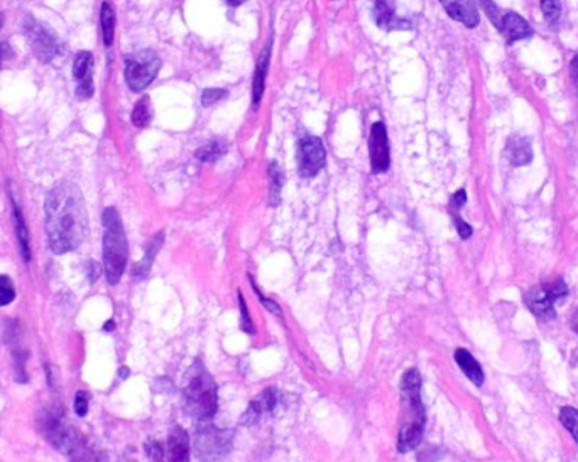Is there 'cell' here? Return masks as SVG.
<instances>
[{"label":"cell","mask_w":578,"mask_h":462,"mask_svg":"<svg viewBox=\"0 0 578 462\" xmlns=\"http://www.w3.org/2000/svg\"><path fill=\"white\" fill-rule=\"evenodd\" d=\"M570 76H572L573 85H575V88L578 90V54L570 63Z\"/></svg>","instance_id":"cell-40"},{"label":"cell","mask_w":578,"mask_h":462,"mask_svg":"<svg viewBox=\"0 0 578 462\" xmlns=\"http://www.w3.org/2000/svg\"><path fill=\"white\" fill-rule=\"evenodd\" d=\"M16 297V289L14 282L7 275H0V307L9 306Z\"/></svg>","instance_id":"cell-29"},{"label":"cell","mask_w":578,"mask_h":462,"mask_svg":"<svg viewBox=\"0 0 578 462\" xmlns=\"http://www.w3.org/2000/svg\"><path fill=\"white\" fill-rule=\"evenodd\" d=\"M401 397L403 405L409 412L413 420L411 422L424 424V407L421 402V375L416 368L406 371L401 378Z\"/></svg>","instance_id":"cell-9"},{"label":"cell","mask_w":578,"mask_h":462,"mask_svg":"<svg viewBox=\"0 0 578 462\" xmlns=\"http://www.w3.org/2000/svg\"><path fill=\"white\" fill-rule=\"evenodd\" d=\"M259 299H261V302H263V304H264L266 307H268V309H269L270 312H274V314H278V316L283 314L281 309H279V306L276 304V302L269 301V299H266V297H263V296H259Z\"/></svg>","instance_id":"cell-41"},{"label":"cell","mask_w":578,"mask_h":462,"mask_svg":"<svg viewBox=\"0 0 578 462\" xmlns=\"http://www.w3.org/2000/svg\"><path fill=\"white\" fill-rule=\"evenodd\" d=\"M103 267L108 284L115 285L124 275L129 258L127 238L115 208L103 211Z\"/></svg>","instance_id":"cell-2"},{"label":"cell","mask_w":578,"mask_h":462,"mask_svg":"<svg viewBox=\"0 0 578 462\" xmlns=\"http://www.w3.org/2000/svg\"><path fill=\"white\" fill-rule=\"evenodd\" d=\"M567 294V284L562 279H558L553 280V282L540 284L527 289V292L525 294V302L538 319L548 321L555 317V302L565 297Z\"/></svg>","instance_id":"cell-5"},{"label":"cell","mask_w":578,"mask_h":462,"mask_svg":"<svg viewBox=\"0 0 578 462\" xmlns=\"http://www.w3.org/2000/svg\"><path fill=\"white\" fill-rule=\"evenodd\" d=\"M374 21L377 22L379 27L382 29L392 31V29H409V22L396 16V6L394 0H374V11H372Z\"/></svg>","instance_id":"cell-13"},{"label":"cell","mask_w":578,"mask_h":462,"mask_svg":"<svg viewBox=\"0 0 578 462\" xmlns=\"http://www.w3.org/2000/svg\"><path fill=\"white\" fill-rule=\"evenodd\" d=\"M269 58H270V43L266 46V49L261 54L259 63H257L256 68V76H254V93H252V100H254V107L259 105L261 98H263L264 93V85H266V75H268L269 70Z\"/></svg>","instance_id":"cell-21"},{"label":"cell","mask_w":578,"mask_h":462,"mask_svg":"<svg viewBox=\"0 0 578 462\" xmlns=\"http://www.w3.org/2000/svg\"><path fill=\"white\" fill-rule=\"evenodd\" d=\"M14 218H16V230H17V238H19L21 243V250L22 257L26 258V262L31 260V248H29V233H27L24 218H22L19 208H16V213H14Z\"/></svg>","instance_id":"cell-25"},{"label":"cell","mask_w":578,"mask_h":462,"mask_svg":"<svg viewBox=\"0 0 578 462\" xmlns=\"http://www.w3.org/2000/svg\"><path fill=\"white\" fill-rule=\"evenodd\" d=\"M152 119V110H151V102H149V97H144L135 103L134 112H132V124L135 127H146L149 125V122Z\"/></svg>","instance_id":"cell-24"},{"label":"cell","mask_w":578,"mask_h":462,"mask_svg":"<svg viewBox=\"0 0 578 462\" xmlns=\"http://www.w3.org/2000/svg\"><path fill=\"white\" fill-rule=\"evenodd\" d=\"M276 402H278L276 390H273V388L264 390L261 395H257V398H254V400L251 402L249 409H247V412L242 417V424L243 425L256 424L257 420L261 419V415L266 414V412L273 410L274 407H276Z\"/></svg>","instance_id":"cell-16"},{"label":"cell","mask_w":578,"mask_h":462,"mask_svg":"<svg viewBox=\"0 0 578 462\" xmlns=\"http://www.w3.org/2000/svg\"><path fill=\"white\" fill-rule=\"evenodd\" d=\"M147 454L151 457L152 462H162V447L159 442H149L147 444Z\"/></svg>","instance_id":"cell-37"},{"label":"cell","mask_w":578,"mask_h":462,"mask_svg":"<svg viewBox=\"0 0 578 462\" xmlns=\"http://www.w3.org/2000/svg\"><path fill=\"white\" fill-rule=\"evenodd\" d=\"M455 361H457L460 370L467 375V378L472 383H475L477 387H482V383H484V371H482V366L478 365V361L471 353L460 348V350L455 351Z\"/></svg>","instance_id":"cell-18"},{"label":"cell","mask_w":578,"mask_h":462,"mask_svg":"<svg viewBox=\"0 0 578 462\" xmlns=\"http://www.w3.org/2000/svg\"><path fill=\"white\" fill-rule=\"evenodd\" d=\"M480 2V6L484 11L487 12V16H489V19L494 22V26L499 29V24H500V19H503V16H500L499 9L495 7V4L492 2V0H478Z\"/></svg>","instance_id":"cell-31"},{"label":"cell","mask_w":578,"mask_h":462,"mask_svg":"<svg viewBox=\"0 0 578 462\" xmlns=\"http://www.w3.org/2000/svg\"><path fill=\"white\" fill-rule=\"evenodd\" d=\"M2 24H4V17H2V14H0V29H2Z\"/></svg>","instance_id":"cell-44"},{"label":"cell","mask_w":578,"mask_h":462,"mask_svg":"<svg viewBox=\"0 0 578 462\" xmlns=\"http://www.w3.org/2000/svg\"><path fill=\"white\" fill-rule=\"evenodd\" d=\"M572 328H573V331H575V333L578 334V312L575 316H573V319H572Z\"/></svg>","instance_id":"cell-42"},{"label":"cell","mask_w":578,"mask_h":462,"mask_svg":"<svg viewBox=\"0 0 578 462\" xmlns=\"http://www.w3.org/2000/svg\"><path fill=\"white\" fill-rule=\"evenodd\" d=\"M12 56V48L7 43H0V70H2L4 63Z\"/></svg>","instance_id":"cell-39"},{"label":"cell","mask_w":578,"mask_h":462,"mask_svg":"<svg viewBox=\"0 0 578 462\" xmlns=\"http://www.w3.org/2000/svg\"><path fill=\"white\" fill-rule=\"evenodd\" d=\"M87 210L80 189L71 183H61L48 194L46 233L54 253L78 248L87 235Z\"/></svg>","instance_id":"cell-1"},{"label":"cell","mask_w":578,"mask_h":462,"mask_svg":"<svg viewBox=\"0 0 578 462\" xmlns=\"http://www.w3.org/2000/svg\"><path fill=\"white\" fill-rule=\"evenodd\" d=\"M233 432L215 427L210 422H200L193 441V449H195L196 459L203 462H216L222 461L232 451Z\"/></svg>","instance_id":"cell-4"},{"label":"cell","mask_w":578,"mask_h":462,"mask_svg":"<svg viewBox=\"0 0 578 462\" xmlns=\"http://www.w3.org/2000/svg\"><path fill=\"white\" fill-rule=\"evenodd\" d=\"M441 4L451 19L462 22L467 27H475L480 22V16H478L473 0H441Z\"/></svg>","instance_id":"cell-14"},{"label":"cell","mask_w":578,"mask_h":462,"mask_svg":"<svg viewBox=\"0 0 578 462\" xmlns=\"http://www.w3.org/2000/svg\"><path fill=\"white\" fill-rule=\"evenodd\" d=\"M238 301H241V312H242V329L246 331V333H254V326L251 323V317H249V311H247V306L246 302H243V297L242 294L238 292Z\"/></svg>","instance_id":"cell-34"},{"label":"cell","mask_w":578,"mask_h":462,"mask_svg":"<svg viewBox=\"0 0 578 462\" xmlns=\"http://www.w3.org/2000/svg\"><path fill=\"white\" fill-rule=\"evenodd\" d=\"M227 152V146L224 142H210L206 146H203L201 149H198L195 156L203 162H215L216 159H220L224 154Z\"/></svg>","instance_id":"cell-26"},{"label":"cell","mask_w":578,"mask_h":462,"mask_svg":"<svg viewBox=\"0 0 578 462\" xmlns=\"http://www.w3.org/2000/svg\"><path fill=\"white\" fill-rule=\"evenodd\" d=\"M269 178H270V203H273V205H278L279 198H281L283 172L276 164H270Z\"/></svg>","instance_id":"cell-28"},{"label":"cell","mask_w":578,"mask_h":462,"mask_svg":"<svg viewBox=\"0 0 578 462\" xmlns=\"http://www.w3.org/2000/svg\"><path fill=\"white\" fill-rule=\"evenodd\" d=\"M73 76L76 80V97L85 100L93 95V56L92 53L81 51L75 58L73 63Z\"/></svg>","instance_id":"cell-12"},{"label":"cell","mask_w":578,"mask_h":462,"mask_svg":"<svg viewBox=\"0 0 578 462\" xmlns=\"http://www.w3.org/2000/svg\"><path fill=\"white\" fill-rule=\"evenodd\" d=\"M541 2V11H543L545 19L550 22V24H555L559 19V14H562V6H559V0H540Z\"/></svg>","instance_id":"cell-30"},{"label":"cell","mask_w":578,"mask_h":462,"mask_svg":"<svg viewBox=\"0 0 578 462\" xmlns=\"http://www.w3.org/2000/svg\"><path fill=\"white\" fill-rule=\"evenodd\" d=\"M451 206L455 208V210H460V208H462L465 203H467V193H465V189H460V191H457L453 194V196H451Z\"/></svg>","instance_id":"cell-38"},{"label":"cell","mask_w":578,"mask_h":462,"mask_svg":"<svg viewBox=\"0 0 578 462\" xmlns=\"http://www.w3.org/2000/svg\"><path fill=\"white\" fill-rule=\"evenodd\" d=\"M227 2L230 4V6H233V7H236V6H241V4H242V0H227Z\"/></svg>","instance_id":"cell-43"},{"label":"cell","mask_w":578,"mask_h":462,"mask_svg":"<svg viewBox=\"0 0 578 462\" xmlns=\"http://www.w3.org/2000/svg\"><path fill=\"white\" fill-rule=\"evenodd\" d=\"M24 29L27 38H29L31 46L34 49L36 56H38L41 61L49 63L60 54V41L54 38V34L49 33L43 24H39V22H36L33 19H27Z\"/></svg>","instance_id":"cell-8"},{"label":"cell","mask_w":578,"mask_h":462,"mask_svg":"<svg viewBox=\"0 0 578 462\" xmlns=\"http://www.w3.org/2000/svg\"><path fill=\"white\" fill-rule=\"evenodd\" d=\"M453 220H455V226H457V231H458L460 238H462V240L471 238V235H472V226L468 225V223H465V221H463L462 218H460V216H457V215L453 216Z\"/></svg>","instance_id":"cell-35"},{"label":"cell","mask_w":578,"mask_h":462,"mask_svg":"<svg viewBox=\"0 0 578 462\" xmlns=\"http://www.w3.org/2000/svg\"><path fill=\"white\" fill-rule=\"evenodd\" d=\"M369 156L370 167L376 174H382L389 169L391 154H389V140H387V130L382 122H376L370 129L369 137Z\"/></svg>","instance_id":"cell-10"},{"label":"cell","mask_w":578,"mask_h":462,"mask_svg":"<svg viewBox=\"0 0 578 462\" xmlns=\"http://www.w3.org/2000/svg\"><path fill=\"white\" fill-rule=\"evenodd\" d=\"M424 424L419 422H408L401 427L399 437H397V451L408 452L411 449H416L423 439Z\"/></svg>","instance_id":"cell-20"},{"label":"cell","mask_w":578,"mask_h":462,"mask_svg":"<svg viewBox=\"0 0 578 462\" xmlns=\"http://www.w3.org/2000/svg\"><path fill=\"white\" fill-rule=\"evenodd\" d=\"M183 407L198 422H210L216 412V385L205 370H196L183 393Z\"/></svg>","instance_id":"cell-3"},{"label":"cell","mask_w":578,"mask_h":462,"mask_svg":"<svg viewBox=\"0 0 578 462\" xmlns=\"http://www.w3.org/2000/svg\"><path fill=\"white\" fill-rule=\"evenodd\" d=\"M169 462H189V439L186 430L174 427L168 441Z\"/></svg>","instance_id":"cell-17"},{"label":"cell","mask_w":578,"mask_h":462,"mask_svg":"<svg viewBox=\"0 0 578 462\" xmlns=\"http://www.w3.org/2000/svg\"><path fill=\"white\" fill-rule=\"evenodd\" d=\"M499 31L503 33L508 41H519V39H527L532 36V27L530 26V22L526 19H522L521 16L516 12H505L503 14V19H500Z\"/></svg>","instance_id":"cell-15"},{"label":"cell","mask_w":578,"mask_h":462,"mask_svg":"<svg viewBox=\"0 0 578 462\" xmlns=\"http://www.w3.org/2000/svg\"><path fill=\"white\" fill-rule=\"evenodd\" d=\"M75 454H76V457L71 462H102L100 457H98L97 454H93V452L85 451L83 447H81L80 451H76Z\"/></svg>","instance_id":"cell-36"},{"label":"cell","mask_w":578,"mask_h":462,"mask_svg":"<svg viewBox=\"0 0 578 462\" xmlns=\"http://www.w3.org/2000/svg\"><path fill=\"white\" fill-rule=\"evenodd\" d=\"M46 436L58 451L65 454H75L83 447L81 434L75 427H71L70 422H63L56 417H49L46 420Z\"/></svg>","instance_id":"cell-7"},{"label":"cell","mask_w":578,"mask_h":462,"mask_svg":"<svg viewBox=\"0 0 578 462\" xmlns=\"http://www.w3.org/2000/svg\"><path fill=\"white\" fill-rule=\"evenodd\" d=\"M227 92L225 90H205L201 95V103L205 107H210L214 105V103L219 102V100H222Z\"/></svg>","instance_id":"cell-32"},{"label":"cell","mask_w":578,"mask_h":462,"mask_svg":"<svg viewBox=\"0 0 578 462\" xmlns=\"http://www.w3.org/2000/svg\"><path fill=\"white\" fill-rule=\"evenodd\" d=\"M559 420L578 444V410L573 409V407H563L562 412H559Z\"/></svg>","instance_id":"cell-27"},{"label":"cell","mask_w":578,"mask_h":462,"mask_svg":"<svg viewBox=\"0 0 578 462\" xmlns=\"http://www.w3.org/2000/svg\"><path fill=\"white\" fill-rule=\"evenodd\" d=\"M300 174L305 178H313L323 169L327 154H325L323 142L318 137H306L300 142Z\"/></svg>","instance_id":"cell-11"},{"label":"cell","mask_w":578,"mask_h":462,"mask_svg":"<svg viewBox=\"0 0 578 462\" xmlns=\"http://www.w3.org/2000/svg\"><path fill=\"white\" fill-rule=\"evenodd\" d=\"M102 33H103V43L105 46H112L114 43V33H115V12L110 4H103L102 6Z\"/></svg>","instance_id":"cell-22"},{"label":"cell","mask_w":578,"mask_h":462,"mask_svg":"<svg viewBox=\"0 0 578 462\" xmlns=\"http://www.w3.org/2000/svg\"><path fill=\"white\" fill-rule=\"evenodd\" d=\"M508 157L513 166L521 167L532 161L531 142L525 137H513L508 144Z\"/></svg>","instance_id":"cell-19"},{"label":"cell","mask_w":578,"mask_h":462,"mask_svg":"<svg viewBox=\"0 0 578 462\" xmlns=\"http://www.w3.org/2000/svg\"><path fill=\"white\" fill-rule=\"evenodd\" d=\"M88 403H90V398H88L87 392H78V393H76V397H75V412H76V415H80V417L87 415Z\"/></svg>","instance_id":"cell-33"},{"label":"cell","mask_w":578,"mask_h":462,"mask_svg":"<svg viewBox=\"0 0 578 462\" xmlns=\"http://www.w3.org/2000/svg\"><path fill=\"white\" fill-rule=\"evenodd\" d=\"M162 238H164V233H159L156 238H152V242L147 248L146 257H144V260L137 265V269H135V275H137V277H146V275L149 274L152 262H154L156 253H157V250H159V247L162 243Z\"/></svg>","instance_id":"cell-23"},{"label":"cell","mask_w":578,"mask_h":462,"mask_svg":"<svg viewBox=\"0 0 578 462\" xmlns=\"http://www.w3.org/2000/svg\"><path fill=\"white\" fill-rule=\"evenodd\" d=\"M161 61L156 53L139 51L125 60V81L132 92H142L154 81Z\"/></svg>","instance_id":"cell-6"}]
</instances>
